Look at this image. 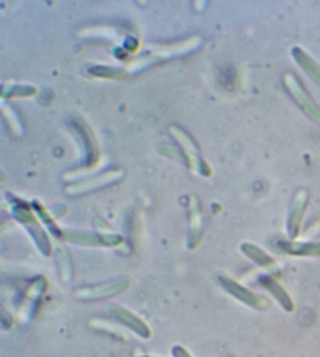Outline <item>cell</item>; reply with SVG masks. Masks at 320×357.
Listing matches in <instances>:
<instances>
[{"label":"cell","mask_w":320,"mask_h":357,"mask_svg":"<svg viewBox=\"0 0 320 357\" xmlns=\"http://www.w3.org/2000/svg\"><path fill=\"white\" fill-rule=\"evenodd\" d=\"M285 84H286V88L289 89V93L292 94V98L296 99L298 107L302 108V110L308 114L314 123L320 124V107L316 104L314 99L311 98L310 93L306 91L305 86L302 85V82H300L296 75L287 74L285 75Z\"/></svg>","instance_id":"6da1fadb"},{"label":"cell","mask_w":320,"mask_h":357,"mask_svg":"<svg viewBox=\"0 0 320 357\" xmlns=\"http://www.w3.org/2000/svg\"><path fill=\"white\" fill-rule=\"evenodd\" d=\"M217 280H219V284L222 285L223 290L228 291L230 295L238 299V301L248 305V307H253L256 310H266V309H269V303L266 301L264 298L258 296V295H256V293L246 289L244 285H241V284L236 282V280L230 279L227 276H219V278H217Z\"/></svg>","instance_id":"7a4b0ae2"},{"label":"cell","mask_w":320,"mask_h":357,"mask_svg":"<svg viewBox=\"0 0 320 357\" xmlns=\"http://www.w3.org/2000/svg\"><path fill=\"white\" fill-rule=\"evenodd\" d=\"M128 284H130V279L128 278H118L106 284L86 287V289L77 290L75 296L85 299V301H97V299H105L119 295L120 291H124L127 289Z\"/></svg>","instance_id":"3957f363"},{"label":"cell","mask_w":320,"mask_h":357,"mask_svg":"<svg viewBox=\"0 0 320 357\" xmlns=\"http://www.w3.org/2000/svg\"><path fill=\"white\" fill-rule=\"evenodd\" d=\"M108 312H110V315L114 318V320L119 321L120 324H124V326H127L128 329H131L134 334L143 337V339H149V337L152 335L149 326H147V324L141 320L139 317L131 314L130 310H127L124 307H120V305L114 304L108 307Z\"/></svg>","instance_id":"277c9868"},{"label":"cell","mask_w":320,"mask_h":357,"mask_svg":"<svg viewBox=\"0 0 320 357\" xmlns=\"http://www.w3.org/2000/svg\"><path fill=\"white\" fill-rule=\"evenodd\" d=\"M61 235L67 241H72V243L88 246H116L122 241V238L118 237V235H99L79 231H63Z\"/></svg>","instance_id":"5b68a950"},{"label":"cell","mask_w":320,"mask_h":357,"mask_svg":"<svg viewBox=\"0 0 320 357\" xmlns=\"http://www.w3.org/2000/svg\"><path fill=\"white\" fill-rule=\"evenodd\" d=\"M241 251L246 254V256L255 262L258 266L264 268L269 273H278V266L275 264V260L269 256L267 252L259 250L256 245L252 243H242L241 245Z\"/></svg>","instance_id":"8992f818"},{"label":"cell","mask_w":320,"mask_h":357,"mask_svg":"<svg viewBox=\"0 0 320 357\" xmlns=\"http://www.w3.org/2000/svg\"><path fill=\"white\" fill-rule=\"evenodd\" d=\"M258 284L262 287V289H266L267 291L272 293V296L277 299V301L281 304V307L287 312H292L294 310V303L291 296L287 295V291L281 287L277 280L271 276H261L258 279Z\"/></svg>","instance_id":"52a82bcc"},{"label":"cell","mask_w":320,"mask_h":357,"mask_svg":"<svg viewBox=\"0 0 320 357\" xmlns=\"http://www.w3.org/2000/svg\"><path fill=\"white\" fill-rule=\"evenodd\" d=\"M306 202H308V195H306V191H298L296 196V201H294L292 212L289 213V222H287V229H289V234L292 238H296L298 235L300 222H302Z\"/></svg>","instance_id":"ba28073f"},{"label":"cell","mask_w":320,"mask_h":357,"mask_svg":"<svg viewBox=\"0 0 320 357\" xmlns=\"http://www.w3.org/2000/svg\"><path fill=\"white\" fill-rule=\"evenodd\" d=\"M278 248L283 252L302 257H320V243H291V241H280Z\"/></svg>","instance_id":"9c48e42d"},{"label":"cell","mask_w":320,"mask_h":357,"mask_svg":"<svg viewBox=\"0 0 320 357\" xmlns=\"http://www.w3.org/2000/svg\"><path fill=\"white\" fill-rule=\"evenodd\" d=\"M292 55H294V59L297 60L298 66H302L303 71L308 74L310 77L320 86V65H317V63L300 47H294Z\"/></svg>","instance_id":"30bf717a"},{"label":"cell","mask_w":320,"mask_h":357,"mask_svg":"<svg viewBox=\"0 0 320 357\" xmlns=\"http://www.w3.org/2000/svg\"><path fill=\"white\" fill-rule=\"evenodd\" d=\"M172 354H174V357H192L186 349L182 348V347H174L172 348Z\"/></svg>","instance_id":"8fae6325"},{"label":"cell","mask_w":320,"mask_h":357,"mask_svg":"<svg viewBox=\"0 0 320 357\" xmlns=\"http://www.w3.org/2000/svg\"><path fill=\"white\" fill-rule=\"evenodd\" d=\"M141 357H153V356H141Z\"/></svg>","instance_id":"7c38bea8"}]
</instances>
